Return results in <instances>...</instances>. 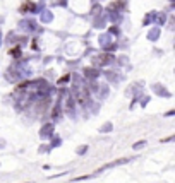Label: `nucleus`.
Masks as SVG:
<instances>
[{
  "label": "nucleus",
  "mask_w": 175,
  "mask_h": 183,
  "mask_svg": "<svg viewBox=\"0 0 175 183\" xmlns=\"http://www.w3.org/2000/svg\"><path fill=\"white\" fill-rule=\"evenodd\" d=\"M127 163V159H117V161H113V163L106 164V166H103V168H112V166H117V164H124Z\"/></svg>",
  "instance_id": "nucleus-1"
}]
</instances>
